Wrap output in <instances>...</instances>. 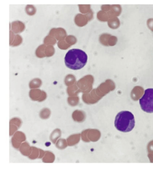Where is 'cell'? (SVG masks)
Returning a JSON list of instances; mask_svg holds the SVG:
<instances>
[{
  "mask_svg": "<svg viewBox=\"0 0 153 172\" xmlns=\"http://www.w3.org/2000/svg\"><path fill=\"white\" fill-rule=\"evenodd\" d=\"M88 56L83 50L78 49H70L65 57V63L69 69L77 70L82 69L86 65Z\"/></svg>",
  "mask_w": 153,
  "mask_h": 172,
  "instance_id": "cell-1",
  "label": "cell"
},
{
  "mask_svg": "<svg viewBox=\"0 0 153 172\" xmlns=\"http://www.w3.org/2000/svg\"><path fill=\"white\" fill-rule=\"evenodd\" d=\"M135 125L134 115L130 111H120L115 117L114 126L118 131L124 133L130 132L134 128Z\"/></svg>",
  "mask_w": 153,
  "mask_h": 172,
  "instance_id": "cell-2",
  "label": "cell"
},
{
  "mask_svg": "<svg viewBox=\"0 0 153 172\" xmlns=\"http://www.w3.org/2000/svg\"><path fill=\"white\" fill-rule=\"evenodd\" d=\"M139 103L143 111L148 113H153V89L145 90L143 97L139 100Z\"/></svg>",
  "mask_w": 153,
  "mask_h": 172,
  "instance_id": "cell-3",
  "label": "cell"
}]
</instances>
